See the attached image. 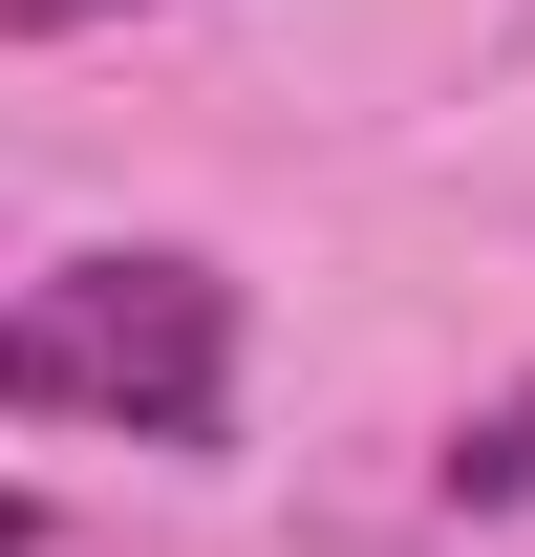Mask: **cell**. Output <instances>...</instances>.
I'll return each instance as SVG.
<instances>
[{
  "label": "cell",
  "instance_id": "3957f363",
  "mask_svg": "<svg viewBox=\"0 0 535 557\" xmlns=\"http://www.w3.org/2000/svg\"><path fill=\"white\" fill-rule=\"evenodd\" d=\"M0 22H22V44H65V22H108V0H0Z\"/></svg>",
  "mask_w": 535,
  "mask_h": 557
},
{
  "label": "cell",
  "instance_id": "7a4b0ae2",
  "mask_svg": "<svg viewBox=\"0 0 535 557\" xmlns=\"http://www.w3.org/2000/svg\"><path fill=\"white\" fill-rule=\"evenodd\" d=\"M450 493H471V515H514V493H535V408H493V429H471V450H450Z\"/></svg>",
  "mask_w": 535,
  "mask_h": 557
},
{
  "label": "cell",
  "instance_id": "277c9868",
  "mask_svg": "<svg viewBox=\"0 0 535 557\" xmlns=\"http://www.w3.org/2000/svg\"><path fill=\"white\" fill-rule=\"evenodd\" d=\"M0 557H22V493H0Z\"/></svg>",
  "mask_w": 535,
  "mask_h": 557
},
{
  "label": "cell",
  "instance_id": "6da1fadb",
  "mask_svg": "<svg viewBox=\"0 0 535 557\" xmlns=\"http://www.w3.org/2000/svg\"><path fill=\"white\" fill-rule=\"evenodd\" d=\"M0 408H86V429L194 450V429L236 408V278H194V258H65L43 300H0Z\"/></svg>",
  "mask_w": 535,
  "mask_h": 557
}]
</instances>
